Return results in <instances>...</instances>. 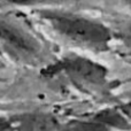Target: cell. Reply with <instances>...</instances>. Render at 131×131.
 Returning a JSON list of instances; mask_svg holds the SVG:
<instances>
[{
	"label": "cell",
	"mask_w": 131,
	"mask_h": 131,
	"mask_svg": "<svg viewBox=\"0 0 131 131\" xmlns=\"http://www.w3.org/2000/svg\"><path fill=\"white\" fill-rule=\"evenodd\" d=\"M46 77L55 78L86 93L104 92L109 86L108 74L105 67L82 57H67L48 66Z\"/></svg>",
	"instance_id": "1"
},
{
	"label": "cell",
	"mask_w": 131,
	"mask_h": 131,
	"mask_svg": "<svg viewBox=\"0 0 131 131\" xmlns=\"http://www.w3.org/2000/svg\"><path fill=\"white\" fill-rule=\"evenodd\" d=\"M44 18L60 36L79 46L93 51H106L109 45L111 34L97 22L62 13H46Z\"/></svg>",
	"instance_id": "2"
},
{
	"label": "cell",
	"mask_w": 131,
	"mask_h": 131,
	"mask_svg": "<svg viewBox=\"0 0 131 131\" xmlns=\"http://www.w3.org/2000/svg\"><path fill=\"white\" fill-rule=\"evenodd\" d=\"M0 47L21 62H30L40 54V46L31 35L7 22H0Z\"/></svg>",
	"instance_id": "3"
},
{
	"label": "cell",
	"mask_w": 131,
	"mask_h": 131,
	"mask_svg": "<svg viewBox=\"0 0 131 131\" xmlns=\"http://www.w3.org/2000/svg\"><path fill=\"white\" fill-rule=\"evenodd\" d=\"M14 131H63L64 121L45 112L20 114L12 118Z\"/></svg>",
	"instance_id": "4"
},
{
	"label": "cell",
	"mask_w": 131,
	"mask_h": 131,
	"mask_svg": "<svg viewBox=\"0 0 131 131\" xmlns=\"http://www.w3.org/2000/svg\"><path fill=\"white\" fill-rule=\"evenodd\" d=\"M118 109L122 112V114L125 116V118L129 121V123H131V100L125 102L124 105H122Z\"/></svg>",
	"instance_id": "5"
},
{
	"label": "cell",
	"mask_w": 131,
	"mask_h": 131,
	"mask_svg": "<svg viewBox=\"0 0 131 131\" xmlns=\"http://www.w3.org/2000/svg\"><path fill=\"white\" fill-rule=\"evenodd\" d=\"M0 131H14L12 121L0 117Z\"/></svg>",
	"instance_id": "6"
},
{
	"label": "cell",
	"mask_w": 131,
	"mask_h": 131,
	"mask_svg": "<svg viewBox=\"0 0 131 131\" xmlns=\"http://www.w3.org/2000/svg\"><path fill=\"white\" fill-rule=\"evenodd\" d=\"M123 43H124L125 47L128 48V51L131 54V25L127 29V31L123 35Z\"/></svg>",
	"instance_id": "7"
}]
</instances>
